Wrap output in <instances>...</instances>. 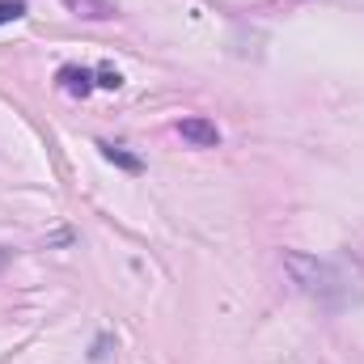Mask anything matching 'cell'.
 <instances>
[{"label":"cell","instance_id":"7a4b0ae2","mask_svg":"<svg viewBox=\"0 0 364 364\" xmlns=\"http://www.w3.org/2000/svg\"><path fill=\"white\" fill-rule=\"evenodd\" d=\"M178 136L186 140V144H195V149H216V144H220V127H216L212 119H199V114L182 119Z\"/></svg>","mask_w":364,"mask_h":364},{"label":"cell","instance_id":"277c9868","mask_svg":"<svg viewBox=\"0 0 364 364\" xmlns=\"http://www.w3.org/2000/svg\"><path fill=\"white\" fill-rule=\"evenodd\" d=\"M64 9H68V13H77V17H85V21H102V17H110V13H114V4H110V0H64Z\"/></svg>","mask_w":364,"mask_h":364},{"label":"cell","instance_id":"3957f363","mask_svg":"<svg viewBox=\"0 0 364 364\" xmlns=\"http://www.w3.org/2000/svg\"><path fill=\"white\" fill-rule=\"evenodd\" d=\"M93 73L90 68H77V64H68V68H60V90L68 93V97H90L93 93Z\"/></svg>","mask_w":364,"mask_h":364},{"label":"cell","instance_id":"52a82bcc","mask_svg":"<svg viewBox=\"0 0 364 364\" xmlns=\"http://www.w3.org/2000/svg\"><path fill=\"white\" fill-rule=\"evenodd\" d=\"M97 85H102V90H119V85H123V77H119L114 68H97Z\"/></svg>","mask_w":364,"mask_h":364},{"label":"cell","instance_id":"6da1fadb","mask_svg":"<svg viewBox=\"0 0 364 364\" xmlns=\"http://www.w3.org/2000/svg\"><path fill=\"white\" fill-rule=\"evenodd\" d=\"M284 272L288 279L314 296L326 309H348L364 296V267L352 255H305V250H288L284 255Z\"/></svg>","mask_w":364,"mask_h":364},{"label":"cell","instance_id":"5b68a950","mask_svg":"<svg viewBox=\"0 0 364 364\" xmlns=\"http://www.w3.org/2000/svg\"><path fill=\"white\" fill-rule=\"evenodd\" d=\"M102 149V157L110 161V166H119V170H127V174H140L144 166H140V157H132V153H123V149H114V144H97Z\"/></svg>","mask_w":364,"mask_h":364},{"label":"cell","instance_id":"8992f818","mask_svg":"<svg viewBox=\"0 0 364 364\" xmlns=\"http://www.w3.org/2000/svg\"><path fill=\"white\" fill-rule=\"evenodd\" d=\"M17 17H26V0H0V26H9Z\"/></svg>","mask_w":364,"mask_h":364}]
</instances>
